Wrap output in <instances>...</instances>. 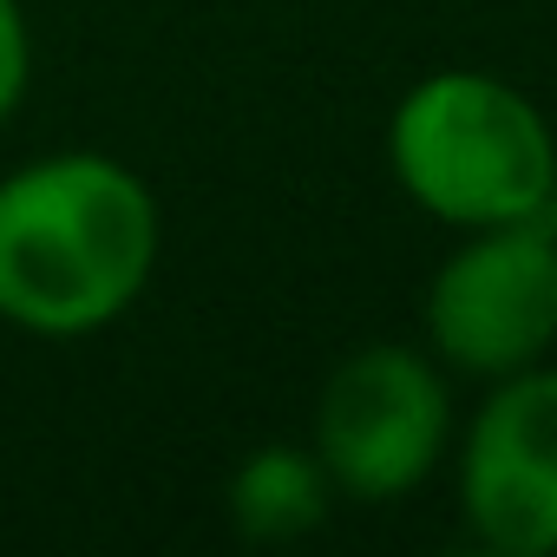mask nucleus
<instances>
[{
	"mask_svg": "<svg viewBox=\"0 0 557 557\" xmlns=\"http://www.w3.org/2000/svg\"><path fill=\"white\" fill-rule=\"evenodd\" d=\"M151 184L106 151H53L0 177V322L66 342L119 322L158 269Z\"/></svg>",
	"mask_w": 557,
	"mask_h": 557,
	"instance_id": "obj_1",
	"label": "nucleus"
},
{
	"mask_svg": "<svg viewBox=\"0 0 557 557\" xmlns=\"http://www.w3.org/2000/svg\"><path fill=\"white\" fill-rule=\"evenodd\" d=\"M433 355L453 374L505 381L557 348V236L544 216L466 230L420 296Z\"/></svg>",
	"mask_w": 557,
	"mask_h": 557,
	"instance_id": "obj_3",
	"label": "nucleus"
},
{
	"mask_svg": "<svg viewBox=\"0 0 557 557\" xmlns=\"http://www.w3.org/2000/svg\"><path fill=\"white\" fill-rule=\"evenodd\" d=\"M387 164L413 210L453 230L531 223L557 203L550 119L498 73L446 66L400 92L387 119Z\"/></svg>",
	"mask_w": 557,
	"mask_h": 557,
	"instance_id": "obj_2",
	"label": "nucleus"
},
{
	"mask_svg": "<svg viewBox=\"0 0 557 557\" xmlns=\"http://www.w3.org/2000/svg\"><path fill=\"white\" fill-rule=\"evenodd\" d=\"M329 472L309 446H256L230 472V524L243 544H296L329 524Z\"/></svg>",
	"mask_w": 557,
	"mask_h": 557,
	"instance_id": "obj_6",
	"label": "nucleus"
},
{
	"mask_svg": "<svg viewBox=\"0 0 557 557\" xmlns=\"http://www.w3.org/2000/svg\"><path fill=\"white\" fill-rule=\"evenodd\" d=\"M453 433V394L446 374L400 342H368L322 381L315 400V440L329 485L361 505L407 498L446 453Z\"/></svg>",
	"mask_w": 557,
	"mask_h": 557,
	"instance_id": "obj_4",
	"label": "nucleus"
},
{
	"mask_svg": "<svg viewBox=\"0 0 557 557\" xmlns=\"http://www.w3.org/2000/svg\"><path fill=\"white\" fill-rule=\"evenodd\" d=\"M34 79V40H27V14L21 0H0V125H8L27 99Z\"/></svg>",
	"mask_w": 557,
	"mask_h": 557,
	"instance_id": "obj_7",
	"label": "nucleus"
},
{
	"mask_svg": "<svg viewBox=\"0 0 557 557\" xmlns=\"http://www.w3.org/2000/svg\"><path fill=\"white\" fill-rule=\"evenodd\" d=\"M459 518L498 557H557V368L492 381L459 440Z\"/></svg>",
	"mask_w": 557,
	"mask_h": 557,
	"instance_id": "obj_5",
	"label": "nucleus"
}]
</instances>
